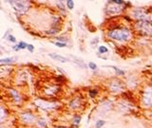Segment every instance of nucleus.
<instances>
[{"mask_svg":"<svg viewBox=\"0 0 152 128\" xmlns=\"http://www.w3.org/2000/svg\"><path fill=\"white\" fill-rule=\"evenodd\" d=\"M105 123H106V121H105L99 120V121L96 122V124H95V128H101L103 125H105Z\"/></svg>","mask_w":152,"mask_h":128,"instance_id":"obj_15","label":"nucleus"},{"mask_svg":"<svg viewBox=\"0 0 152 128\" xmlns=\"http://www.w3.org/2000/svg\"><path fill=\"white\" fill-rule=\"evenodd\" d=\"M57 5H58V7L60 8V9H62V10H65V7H64V3L63 2H57Z\"/></svg>","mask_w":152,"mask_h":128,"instance_id":"obj_26","label":"nucleus"},{"mask_svg":"<svg viewBox=\"0 0 152 128\" xmlns=\"http://www.w3.org/2000/svg\"><path fill=\"white\" fill-rule=\"evenodd\" d=\"M96 94H97V91H95V90H92V91L89 92V95H90V97H92V98H94V97L96 96Z\"/></svg>","mask_w":152,"mask_h":128,"instance_id":"obj_24","label":"nucleus"},{"mask_svg":"<svg viewBox=\"0 0 152 128\" xmlns=\"http://www.w3.org/2000/svg\"><path fill=\"white\" fill-rule=\"evenodd\" d=\"M125 2L124 1H110L106 8V11L108 14H118L124 10Z\"/></svg>","mask_w":152,"mask_h":128,"instance_id":"obj_3","label":"nucleus"},{"mask_svg":"<svg viewBox=\"0 0 152 128\" xmlns=\"http://www.w3.org/2000/svg\"><path fill=\"white\" fill-rule=\"evenodd\" d=\"M142 103L146 107L152 106V87H147L144 90L142 95Z\"/></svg>","mask_w":152,"mask_h":128,"instance_id":"obj_5","label":"nucleus"},{"mask_svg":"<svg viewBox=\"0 0 152 128\" xmlns=\"http://www.w3.org/2000/svg\"><path fill=\"white\" fill-rule=\"evenodd\" d=\"M13 60V58H4V59H1L0 60V63L1 64H5V63H12Z\"/></svg>","mask_w":152,"mask_h":128,"instance_id":"obj_16","label":"nucleus"},{"mask_svg":"<svg viewBox=\"0 0 152 128\" xmlns=\"http://www.w3.org/2000/svg\"><path fill=\"white\" fill-rule=\"evenodd\" d=\"M69 107L72 108V109H78L80 106H82V102H81V100L79 98H74L73 100H71L69 102Z\"/></svg>","mask_w":152,"mask_h":128,"instance_id":"obj_11","label":"nucleus"},{"mask_svg":"<svg viewBox=\"0 0 152 128\" xmlns=\"http://www.w3.org/2000/svg\"><path fill=\"white\" fill-rule=\"evenodd\" d=\"M49 56L51 57V59L56 60V61L61 62V63H68V62H69V59H68V58H66L64 56H61L59 54H56V53H50Z\"/></svg>","mask_w":152,"mask_h":128,"instance_id":"obj_10","label":"nucleus"},{"mask_svg":"<svg viewBox=\"0 0 152 128\" xmlns=\"http://www.w3.org/2000/svg\"><path fill=\"white\" fill-rule=\"evenodd\" d=\"M98 42H99V38H98V37H96V38H94L92 41H91V45H96Z\"/></svg>","mask_w":152,"mask_h":128,"instance_id":"obj_27","label":"nucleus"},{"mask_svg":"<svg viewBox=\"0 0 152 128\" xmlns=\"http://www.w3.org/2000/svg\"><path fill=\"white\" fill-rule=\"evenodd\" d=\"M99 53H106L107 51H108V50H107V48L106 47H105V46H101V47H99Z\"/></svg>","mask_w":152,"mask_h":128,"instance_id":"obj_17","label":"nucleus"},{"mask_svg":"<svg viewBox=\"0 0 152 128\" xmlns=\"http://www.w3.org/2000/svg\"><path fill=\"white\" fill-rule=\"evenodd\" d=\"M109 67L113 68L114 70L116 71V73H117L118 75H124V74H125V71H124V70H122V69H119V68H117L116 66H110V65H109Z\"/></svg>","mask_w":152,"mask_h":128,"instance_id":"obj_14","label":"nucleus"},{"mask_svg":"<svg viewBox=\"0 0 152 128\" xmlns=\"http://www.w3.org/2000/svg\"><path fill=\"white\" fill-rule=\"evenodd\" d=\"M132 16L137 19L138 21H143V20H149V13L144 9H135L132 12Z\"/></svg>","mask_w":152,"mask_h":128,"instance_id":"obj_6","label":"nucleus"},{"mask_svg":"<svg viewBox=\"0 0 152 128\" xmlns=\"http://www.w3.org/2000/svg\"><path fill=\"white\" fill-rule=\"evenodd\" d=\"M27 49L30 51V52H33V50H34V47H33L32 45H28V48H27Z\"/></svg>","mask_w":152,"mask_h":128,"instance_id":"obj_25","label":"nucleus"},{"mask_svg":"<svg viewBox=\"0 0 152 128\" xmlns=\"http://www.w3.org/2000/svg\"><path fill=\"white\" fill-rule=\"evenodd\" d=\"M36 105L38 107L44 109V110H50V109H52L54 107H56L55 103H51V102H45V101H36L35 102Z\"/></svg>","mask_w":152,"mask_h":128,"instance_id":"obj_9","label":"nucleus"},{"mask_svg":"<svg viewBox=\"0 0 152 128\" xmlns=\"http://www.w3.org/2000/svg\"><path fill=\"white\" fill-rule=\"evenodd\" d=\"M38 124L39 125H41L43 128H46L47 127V123H46V121H45V120H40V121H38Z\"/></svg>","mask_w":152,"mask_h":128,"instance_id":"obj_21","label":"nucleus"},{"mask_svg":"<svg viewBox=\"0 0 152 128\" xmlns=\"http://www.w3.org/2000/svg\"><path fill=\"white\" fill-rule=\"evenodd\" d=\"M54 45L56 46V47H59V48H66L67 47V43H63V42H55L54 43Z\"/></svg>","mask_w":152,"mask_h":128,"instance_id":"obj_19","label":"nucleus"},{"mask_svg":"<svg viewBox=\"0 0 152 128\" xmlns=\"http://www.w3.org/2000/svg\"><path fill=\"white\" fill-rule=\"evenodd\" d=\"M8 40L11 41V42H13V43H15V42H16V39L14 38L13 36H12V35H10V36L8 37Z\"/></svg>","mask_w":152,"mask_h":128,"instance_id":"obj_28","label":"nucleus"},{"mask_svg":"<svg viewBox=\"0 0 152 128\" xmlns=\"http://www.w3.org/2000/svg\"><path fill=\"white\" fill-rule=\"evenodd\" d=\"M136 29L143 35H152V22L148 20H143L136 22Z\"/></svg>","mask_w":152,"mask_h":128,"instance_id":"obj_2","label":"nucleus"},{"mask_svg":"<svg viewBox=\"0 0 152 128\" xmlns=\"http://www.w3.org/2000/svg\"><path fill=\"white\" fill-rule=\"evenodd\" d=\"M13 50H20V48H19L18 44H17L16 46H13Z\"/></svg>","mask_w":152,"mask_h":128,"instance_id":"obj_29","label":"nucleus"},{"mask_svg":"<svg viewBox=\"0 0 152 128\" xmlns=\"http://www.w3.org/2000/svg\"><path fill=\"white\" fill-rule=\"evenodd\" d=\"M124 88H125V85H124V84L122 83V81L113 80V81L109 84V89H110V91L114 92V93L122 92Z\"/></svg>","mask_w":152,"mask_h":128,"instance_id":"obj_7","label":"nucleus"},{"mask_svg":"<svg viewBox=\"0 0 152 128\" xmlns=\"http://www.w3.org/2000/svg\"><path fill=\"white\" fill-rule=\"evenodd\" d=\"M9 3L12 5L13 10L20 14L26 13L30 8V3L27 1H9Z\"/></svg>","mask_w":152,"mask_h":128,"instance_id":"obj_4","label":"nucleus"},{"mask_svg":"<svg viewBox=\"0 0 152 128\" xmlns=\"http://www.w3.org/2000/svg\"><path fill=\"white\" fill-rule=\"evenodd\" d=\"M67 7H68L69 10H72V9H73V7H74V2H73V1H71V0L67 1Z\"/></svg>","mask_w":152,"mask_h":128,"instance_id":"obj_18","label":"nucleus"},{"mask_svg":"<svg viewBox=\"0 0 152 128\" xmlns=\"http://www.w3.org/2000/svg\"><path fill=\"white\" fill-rule=\"evenodd\" d=\"M10 96L12 97V99H13L14 102H19V101H21V97H20L19 93H18L16 90H14V89L10 90Z\"/></svg>","mask_w":152,"mask_h":128,"instance_id":"obj_13","label":"nucleus"},{"mask_svg":"<svg viewBox=\"0 0 152 128\" xmlns=\"http://www.w3.org/2000/svg\"><path fill=\"white\" fill-rule=\"evenodd\" d=\"M89 67L90 69H92V70H95L96 68H97V64H95V63H92V62H90L89 64Z\"/></svg>","mask_w":152,"mask_h":128,"instance_id":"obj_23","label":"nucleus"},{"mask_svg":"<svg viewBox=\"0 0 152 128\" xmlns=\"http://www.w3.org/2000/svg\"><path fill=\"white\" fill-rule=\"evenodd\" d=\"M21 120L26 123H32L35 121V116L31 112H24L21 114Z\"/></svg>","mask_w":152,"mask_h":128,"instance_id":"obj_8","label":"nucleus"},{"mask_svg":"<svg viewBox=\"0 0 152 128\" xmlns=\"http://www.w3.org/2000/svg\"><path fill=\"white\" fill-rule=\"evenodd\" d=\"M18 46H19L20 50H25V49H27V48H28V44H27L26 42H19Z\"/></svg>","mask_w":152,"mask_h":128,"instance_id":"obj_20","label":"nucleus"},{"mask_svg":"<svg viewBox=\"0 0 152 128\" xmlns=\"http://www.w3.org/2000/svg\"><path fill=\"white\" fill-rule=\"evenodd\" d=\"M80 120H81V118L79 117V116H76L74 117V120H73V123H74V125H78L79 124V122H80Z\"/></svg>","mask_w":152,"mask_h":128,"instance_id":"obj_22","label":"nucleus"},{"mask_svg":"<svg viewBox=\"0 0 152 128\" xmlns=\"http://www.w3.org/2000/svg\"><path fill=\"white\" fill-rule=\"evenodd\" d=\"M69 57H70V58H72V61H73L76 64H78L79 66H81V67H83V68H88V65L85 64V63H84L81 59L77 58V57L73 56V55H69Z\"/></svg>","mask_w":152,"mask_h":128,"instance_id":"obj_12","label":"nucleus"},{"mask_svg":"<svg viewBox=\"0 0 152 128\" xmlns=\"http://www.w3.org/2000/svg\"><path fill=\"white\" fill-rule=\"evenodd\" d=\"M56 128H68V127H64V126H60V127H56Z\"/></svg>","mask_w":152,"mask_h":128,"instance_id":"obj_30","label":"nucleus"},{"mask_svg":"<svg viewBox=\"0 0 152 128\" xmlns=\"http://www.w3.org/2000/svg\"><path fill=\"white\" fill-rule=\"evenodd\" d=\"M131 31L126 28H117L110 29L107 32V37L116 40V41H121V42H127L131 39Z\"/></svg>","mask_w":152,"mask_h":128,"instance_id":"obj_1","label":"nucleus"}]
</instances>
